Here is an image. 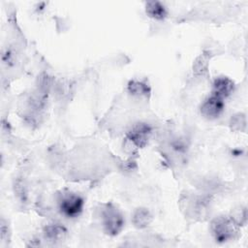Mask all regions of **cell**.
Here are the masks:
<instances>
[{
  "label": "cell",
  "instance_id": "1",
  "mask_svg": "<svg viewBox=\"0 0 248 248\" xmlns=\"http://www.w3.org/2000/svg\"><path fill=\"white\" fill-rule=\"evenodd\" d=\"M210 231L217 242L224 243L234 239L238 235L239 225L232 217L218 216L212 220Z\"/></svg>",
  "mask_w": 248,
  "mask_h": 248
},
{
  "label": "cell",
  "instance_id": "2",
  "mask_svg": "<svg viewBox=\"0 0 248 248\" xmlns=\"http://www.w3.org/2000/svg\"><path fill=\"white\" fill-rule=\"evenodd\" d=\"M58 208L62 215L67 218H77L78 217L84 206L83 198L72 191H62L58 195Z\"/></svg>",
  "mask_w": 248,
  "mask_h": 248
},
{
  "label": "cell",
  "instance_id": "3",
  "mask_svg": "<svg viewBox=\"0 0 248 248\" xmlns=\"http://www.w3.org/2000/svg\"><path fill=\"white\" fill-rule=\"evenodd\" d=\"M102 224L106 233L114 236L124 228L125 219L121 211L112 203H107L101 211Z\"/></svg>",
  "mask_w": 248,
  "mask_h": 248
},
{
  "label": "cell",
  "instance_id": "4",
  "mask_svg": "<svg viewBox=\"0 0 248 248\" xmlns=\"http://www.w3.org/2000/svg\"><path fill=\"white\" fill-rule=\"evenodd\" d=\"M152 134L151 127L145 122L136 123L126 135V142L133 149L143 148Z\"/></svg>",
  "mask_w": 248,
  "mask_h": 248
},
{
  "label": "cell",
  "instance_id": "5",
  "mask_svg": "<svg viewBox=\"0 0 248 248\" xmlns=\"http://www.w3.org/2000/svg\"><path fill=\"white\" fill-rule=\"evenodd\" d=\"M225 109V101L224 99L210 94L201 105V113L203 117L213 120L218 118Z\"/></svg>",
  "mask_w": 248,
  "mask_h": 248
},
{
  "label": "cell",
  "instance_id": "6",
  "mask_svg": "<svg viewBox=\"0 0 248 248\" xmlns=\"http://www.w3.org/2000/svg\"><path fill=\"white\" fill-rule=\"evenodd\" d=\"M233 89L234 83L231 78L227 77H218L213 80L211 93L225 100L233 92Z\"/></svg>",
  "mask_w": 248,
  "mask_h": 248
},
{
  "label": "cell",
  "instance_id": "7",
  "mask_svg": "<svg viewBox=\"0 0 248 248\" xmlns=\"http://www.w3.org/2000/svg\"><path fill=\"white\" fill-rule=\"evenodd\" d=\"M44 235L50 242H61L67 236V230L61 224H48L44 228Z\"/></svg>",
  "mask_w": 248,
  "mask_h": 248
},
{
  "label": "cell",
  "instance_id": "8",
  "mask_svg": "<svg viewBox=\"0 0 248 248\" xmlns=\"http://www.w3.org/2000/svg\"><path fill=\"white\" fill-rule=\"evenodd\" d=\"M146 15L156 20H163L168 16L167 7L159 1H150L145 4Z\"/></svg>",
  "mask_w": 248,
  "mask_h": 248
},
{
  "label": "cell",
  "instance_id": "9",
  "mask_svg": "<svg viewBox=\"0 0 248 248\" xmlns=\"http://www.w3.org/2000/svg\"><path fill=\"white\" fill-rule=\"evenodd\" d=\"M128 91L131 95L138 98L148 97L150 94V87L145 81L133 79L128 83Z\"/></svg>",
  "mask_w": 248,
  "mask_h": 248
},
{
  "label": "cell",
  "instance_id": "10",
  "mask_svg": "<svg viewBox=\"0 0 248 248\" xmlns=\"http://www.w3.org/2000/svg\"><path fill=\"white\" fill-rule=\"evenodd\" d=\"M152 220L150 212L146 208H138L133 214V223L139 229L146 228Z\"/></svg>",
  "mask_w": 248,
  "mask_h": 248
},
{
  "label": "cell",
  "instance_id": "11",
  "mask_svg": "<svg viewBox=\"0 0 248 248\" xmlns=\"http://www.w3.org/2000/svg\"><path fill=\"white\" fill-rule=\"evenodd\" d=\"M209 56L206 53H202L197 57L193 64V73L196 77H203L207 73Z\"/></svg>",
  "mask_w": 248,
  "mask_h": 248
}]
</instances>
